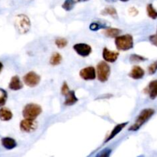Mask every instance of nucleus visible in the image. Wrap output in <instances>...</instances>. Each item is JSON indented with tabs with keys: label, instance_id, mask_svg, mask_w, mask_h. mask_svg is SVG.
<instances>
[{
	"label": "nucleus",
	"instance_id": "9b49d317",
	"mask_svg": "<svg viewBox=\"0 0 157 157\" xmlns=\"http://www.w3.org/2000/svg\"><path fill=\"white\" fill-rule=\"evenodd\" d=\"M144 90H145V93L149 95L150 99H156L157 98V80L150 81V84Z\"/></svg>",
	"mask_w": 157,
	"mask_h": 157
},
{
	"label": "nucleus",
	"instance_id": "4468645a",
	"mask_svg": "<svg viewBox=\"0 0 157 157\" xmlns=\"http://www.w3.org/2000/svg\"><path fill=\"white\" fill-rule=\"evenodd\" d=\"M23 84L20 80L19 77L15 75L12 77L9 84V88L12 90H19L22 89Z\"/></svg>",
	"mask_w": 157,
	"mask_h": 157
},
{
	"label": "nucleus",
	"instance_id": "39448f33",
	"mask_svg": "<svg viewBox=\"0 0 157 157\" xmlns=\"http://www.w3.org/2000/svg\"><path fill=\"white\" fill-rule=\"evenodd\" d=\"M98 79L101 82H106L110 75V67L106 61H100L97 65L96 72Z\"/></svg>",
	"mask_w": 157,
	"mask_h": 157
},
{
	"label": "nucleus",
	"instance_id": "ddd939ff",
	"mask_svg": "<svg viewBox=\"0 0 157 157\" xmlns=\"http://www.w3.org/2000/svg\"><path fill=\"white\" fill-rule=\"evenodd\" d=\"M145 75V71L144 69L140 66H133V68L131 69L130 72L129 73V77L134 80L142 79Z\"/></svg>",
	"mask_w": 157,
	"mask_h": 157
},
{
	"label": "nucleus",
	"instance_id": "6e6552de",
	"mask_svg": "<svg viewBox=\"0 0 157 157\" xmlns=\"http://www.w3.org/2000/svg\"><path fill=\"white\" fill-rule=\"evenodd\" d=\"M36 121L35 120H29V119H24L20 122L19 127L20 130L25 133H32L35 131L37 128Z\"/></svg>",
	"mask_w": 157,
	"mask_h": 157
},
{
	"label": "nucleus",
	"instance_id": "2eb2a0df",
	"mask_svg": "<svg viewBox=\"0 0 157 157\" xmlns=\"http://www.w3.org/2000/svg\"><path fill=\"white\" fill-rule=\"evenodd\" d=\"M1 144L5 149L11 150L15 149L17 147V143L15 140L11 137H3L1 140Z\"/></svg>",
	"mask_w": 157,
	"mask_h": 157
},
{
	"label": "nucleus",
	"instance_id": "a211bd4d",
	"mask_svg": "<svg viewBox=\"0 0 157 157\" xmlns=\"http://www.w3.org/2000/svg\"><path fill=\"white\" fill-rule=\"evenodd\" d=\"M12 112L6 107H2L0 109V120L2 121H9L12 119Z\"/></svg>",
	"mask_w": 157,
	"mask_h": 157
},
{
	"label": "nucleus",
	"instance_id": "72a5a7b5",
	"mask_svg": "<svg viewBox=\"0 0 157 157\" xmlns=\"http://www.w3.org/2000/svg\"><path fill=\"white\" fill-rule=\"evenodd\" d=\"M105 1L108 2H114L116 1V0H105Z\"/></svg>",
	"mask_w": 157,
	"mask_h": 157
},
{
	"label": "nucleus",
	"instance_id": "dca6fc26",
	"mask_svg": "<svg viewBox=\"0 0 157 157\" xmlns=\"http://www.w3.org/2000/svg\"><path fill=\"white\" fill-rule=\"evenodd\" d=\"M65 97V101L64 102V104L65 106H72L78 101V98L76 97L75 91L74 90H70Z\"/></svg>",
	"mask_w": 157,
	"mask_h": 157
},
{
	"label": "nucleus",
	"instance_id": "7c9ffc66",
	"mask_svg": "<svg viewBox=\"0 0 157 157\" xmlns=\"http://www.w3.org/2000/svg\"><path fill=\"white\" fill-rule=\"evenodd\" d=\"M129 13H130V15H132V16H135V15H136L138 14V11L137 9H135L134 7H131L129 9Z\"/></svg>",
	"mask_w": 157,
	"mask_h": 157
},
{
	"label": "nucleus",
	"instance_id": "1a4fd4ad",
	"mask_svg": "<svg viewBox=\"0 0 157 157\" xmlns=\"http://www.w3.org/2000/svg\"><path fill=\"white\" fill-rule=\"evenodd\" d=\"M80 77L84 81H93L96 78V70L93 66L84 67L80 71Z\"/></svg>",
	"mask_w": 157,
	"mask_h": 157
},
{
	"label": "nucleus",
	"instance_id": "6ab92c4d",
	"mask_svg": "<svg viewBox=\"0 0 157 157\" xmlns=\"http://www.w3.org/2000/svg\"><path fill=\"white\" fill-rule=\"evenodd\" d=\"M107 27H109L107 23H104V22H101V21H94L92 22L91 24L90 25L89 28L91 31H98L100 29H107Z\"/></svg>",
	"mask_w": 157,
	"mask_h": 157
},
{
	"label": "nucleus",
	"instance_id": "c9c22d12",
	"mask_svg": "<svg viewBox=\"0 0 157 157\" xmlns=\"http://www.w3.org/2000/svg\"><path fill=\"white\" fill-rule=\"evenodd\" d=\"M137 157H145L144 156V155H140V156H137Z\"/></svg>",
	"mask_w": 157,
	"mask_h": 157
},
{
	"label": "nucleus",
	"instance_id": "0eeeda50",
	"mask_svg": "<svg viewBox=\"0 0 157 157\" xmlns=\"http://www.w3.org/2000/svg\"><path fill=\"white\" fill-rule=\"evenodd\" d=\"M73 48L78 55L84 57V58L88 57L92 52L91 46L87 44H85V43H78V44H75L74 45Z\"/></svg>",
	"mask_w": 157,
	"mask_h": 157
},
{
	"label": "nucleus",
	"instance_id": "f704fd0d",
	"mask_svg": "<svg viewBox=\"0 0 157 157\" xmlns=\"http://www.w3.org/2000/svg\"><path fill=\"white\" fill-rule=\"evenodd\" d=\"M120 1L124 2H128V1H130V0H120Z\"/></svg>",
	"mask_w": 157,
	"mask_h": 157
},
{
	"label": "nucleus",
	"instance_id": "4be33fe9",
	"mask_svg": "<svg viewBox=\"0 0 157 157\" xmlns=\"http://www.w3.org/2000/svg\"><path fill=\"white\" fill-rule=\"evenodd\" d=\"M147 12L148 16L152 19H156L157 18V11L156 9L153 7V4L150 3L147 6Z\"/></svg>",
	"mask_w": 157,
	"mask_h": 157
},
{
	"label": "nucleus",
	"instance_id": "7ed1b4c3",
	"mask_svg": "<svg viewBox=\"0 0 157 157\" xmlns=\"http://www.w3.org/2000/svg\"><path fill=\"white\" fill-rule=\"evenodd\" d=\"M15 26L18 33L21 35L26 34L31 29V21L29 17L24 14L17 15L15 20Z\"/></svg>",
	"mask_w": 157,
	"mask_h": 157
},
{
	"label": "nucleus",
	"instance_id": "c756f323",
	"mask_svg": "<svg viewBox=\"0 0 157 157\" xmlns=\"http://www.w3.org/2000/svg\"><path fill=\"white\" fill-rule=\"evenodd\" d=\"M150 41L153 44V45L157 47V35H152L149 37Z\"/></svg>",
	"mask_w": 157,
	"mask_h": 157
},
{
	"label": "nucleus",
	"instance_id": "473e14b6",
	"mask_svg": "<svg viewBox=\"0 0 157 157\" xmlns=\"http://www.w3.org/2000/svg\"><path fill=\"white\" fill-rule=\"evenodd\" d=\"M89 0H77V2H87Z\"/></svg>",
	"mask_w": 157,
	"mask_h": 157
},
{
	"label": "nucleus",
	"instance_id": "f257e3e1",
	"mask_svg": "<svg viewBox=\"0 0 157 157\" xmlns=\"http://www.w3.org/2000/svg\"><path fill=\"white\" fill-rule=\"evenodd\" d=\"M155 113V110L153 108H146L144 109L140 113L139 116L136 118V121L132 126L129 127V131H137L138 130L140 129V127L144 125L145 123H147L153 114Z\"/></svg>",
	"mask_w": 157,
	"mask_h": 157
},
{
	"label": "nucleus",
	"instance_id": "a878e982",
	"mask_svg": "<svg viewBox=\"0 0 157 157\" xmlns=\"http://www.w3.org/2000/svg\"><path fill=\"white\" fill-rule=\"evenodd\" d=\"M8 99V93L4 89L0 88V107H3L6 104Z\"/></svg>",
	"mask_w": 157,
	"mask_h": 157
},
{
	"label": "nucleus",
	"instance_id": "cd10ccee",
	"mask_svg": "<svg viewBox=\"0 0 157 157\" xmlns=\"http://www.w3.org/2000/svg\"><path fill=\"white\" fill-rule=\"evenodd\" d=\"M157 71V61L152 63L148 67V72L150 75H154Z\"/></svg>",
	"mask_w": 157,
	"mask_h": 157
},
{
	"label": "nucleus",
	"instance_id": "bb28decb",
	"mask_svg": "<svg viewBox=\"0 0 157 157\" xmlns=\"http://www.w3.org/2000/svg\"><path fill=\"white\" fill-rule=\"evenodd\" d=\"M112 153V150L110 148H105L100 151L95 157H110Z\"/></svg>",
	"mask_w": 157,
	"mask_h": 157
},
{
	"label": "nucleus",
	"instance_id": "f8f14e48",
	"mask_svg": "<svg viewBox=\"0 0 157 157\" xmlns=\"http://www.w3.org/2000/svg\"><path fill=\"white\" fill-rule=\"evenodd\" d=\"M128 124H129V122H124V123H121V124H117V126H115V127H113V130H112V131L110 132V135H109V136H107V139L105 140L104 143L106 144V143L109 142V141H110L111 140H113V138H114L115 136H116L117 135L118 133L121 131V130H123L126 127H127V125Z\"/></svg>",
	"mask_w": 157,
	"mask_h": 157
},
{
	"label": "nucleus",
	"instance_id": "e433bc0d",
	"mask_svg": "<svg viewBox=\"0 0 157 157\" xmlns=\"http://www.w3.org/2000/svg\"><path fill=\"white\" fill-rule=\"evenodd\" d=\"M156 35H157V34H156Z\"/></svg>",
	"mask_w": 157,
	"mask_h": 157
},
{
	"label": "nucleus",
	"instance_id": "9d476101",
	"mask_svg": "<svg viewBox=\"0 0 157 157\" xmlns=\"http://www.w3.org/2000/svg\"><path fill=\"white\" fill-rule=\"evenodd\" d=\"M119 55V52H115V51L109 50L107 48H104L102 53V56L104 61H105L106 62L109 63L115 62V61L117 60Z\"/></svg>",
	"mask_w": 157,
	"mask_h": 157
},
{
	"label": "nucleus",
	"instance_id": "f3484780",
	"mask_svg": "<svg viewBox=\"0 0 157 157\" xmlns=\"http://www.w3.org/2000/svg\"><path fill=\"white\" fill-rule=\"evenodd\" d=\"M121 33V30L116 28H110L107 27L104 30V34L106 37L108 38H116L119 36L120 34Z\"/></svg>",
	"mask_w": 157,
	"mask_h": 157
},
{
	"label": "nucleus",
	"instance_id": "c85d7f7f",
	"mask_svg": "<svg viewBox=\"0 0 157 157\" xmlns=\"http://www.w3.org/2000/svg\"><path fill=\"white\" fill-rule=\"evenodd\" d=\"M61 94L64 95V96H66L67 94L70 91V89H69L68 85H67V82H64L62 84V87H61Z\"/></svg>",
	"mask_w": 157,
	"mask_h": 157
},
{
	"label": "nucleus",
	"instance_id": "f03ea898",
	"mask_svg": "<svg viewBox=\"0 0 157 157\" xmlns=\"http://www.w3.org/2000/svg\"><path fill=\"white\" fill-rule=\"evenodd\" d=\"M115 44L119 51H128L133 48V38L131 35H119L115 38Z\"/></svg>",
	"mask_w": 157,
	"mask_h": 157
},
{
	"label": "nucleus",
	"instance_id": "5701e85b",
	"mask_svg": "<svg viewBox=\"0 0 157 157\" xmlns=\"http://www.w3.org/2000/svg\"><path fill=\"white\" fill-rule=\"evenodd\" d=\"M77 0H65L62 4V8L65 11L69 12V11L72 10L74 9Z\"/></svg>",
	"mask_w": 157,
	"mask_h": 157
},
{
	"label": "nucleus",
	"instance_id": "393cba45",
	"mask_svg": "<svg viewBox=\"0 0 157 157\" xmlns=\"http://www.w3.org/2000/svg\"><path fill=\"white\" fill-rule=\"evenodd\" d=\"M55 44L58 48H64L68 44V41L67 39L64 38H58L55 39Z\"/></svg>",
	"mask_w": 157,
	"mask_h": 157
},
{
	"label": "nucleus",
	"instance_id": "b1692460",
	"mask_svg": "<svg viewBox=\"0 0 157 157\" xmlns=\"http://www.w3.org/2000/svg\"><path fill=\"white\" fill-rule=\"evenodd\" d=\"M147 58H144V57L141 56V55H136V54H133L130 55V61L131 63H139L143 62V61H147Z\"/></svg>",
	"mask_w": 157,
	"mask_h": 157
},
{
	"label": "nucleus",
	"instance_id": "20e7f679",
	"mask_svg": "<svg viewBox=\"0 0 157 157\" xmlns=\"http://www.w3.org/2000/svg\"><path fill=\"white\" fill-rule=\"evenodd\" d=\"M42 112L41 106L36 104H28L22 110V116L25 119L35 120Z\"/></svg>",
	"mask_w": 157,
	"mask_h": 157
},
{
	"label": "nucleus",
	"instance_id": "423d86ee",
	"mask_svg": "<svg viewBox=\"0 0 157 157\" xmlns=\"http://www.w3.org/2000/svg\"><path fill=\"white\" fill-rule=\"evenodd\" d=\"M23 81L28 87H35L39 84L41 77L35 71H29L23 77Z\"/></svg>",
	"mask_w": 157,
	"mask_h": 157
},
{
	"label": "nucleus",
	"instance_id": "aec40b11",
	"mask_svg": "<svg viewBox=\"0 0 157 157\" xmlns=\"http://www.w3.org/2000/svg\"><path fill=\"white\" fill-rule=\"evenodd\" d=\"M101 15H110V16L113 17V18H117L118 15L116 9L112 6H108V7H106L104 10L101 12Z\"/></svg>",
	"mask_w": 157,
	"mask_h": 157
},
{
	"label": "nucleus",
	"instance_id": "2f4dec72",
	"mask_svg": "<svg viewBox=\"0 0 157 157\" xmlns=\"http://www.w3.org/2000/svg\"><path fill=\"white\" fill-rule=\"evenodd\" d=\"M2 69H3V64L1 62V61H0V73L2 72Z\"/></svg>",
	"mask_w": 157,
	"mask_h": 157
},
{
	"label": "nucleus",
	"instance_id": "412c9836",
	"mask_svg": "<svg viewBox=\"0 0 157 157\" xmlns=\"http://www.w3.org/2000/svg\"><path fill=\"white\" fill-rule=\"evenodd\" d=\"M61 61H62V56L61 55V54L58 53V52L54 53L50 58V64L52 66L59 65Z\"/></svg>",
	"mask_w": 157,
	"mask_h": 157
}]
</instances>
